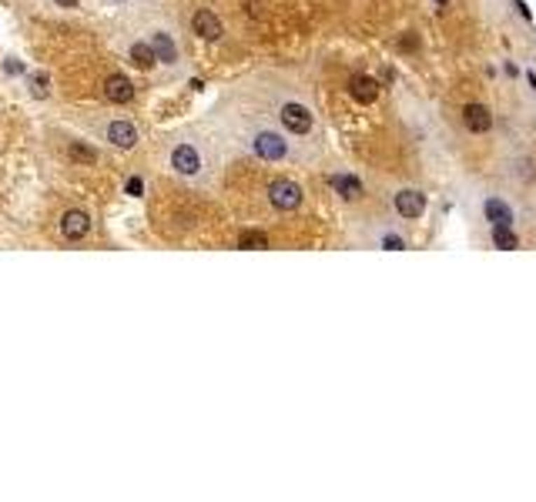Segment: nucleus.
I'll use <instances>...</instances> for the list:
<instances>
[{"label":"nucleus","instance_id":"nucleus-6","mask_svg":"<svg viewBox=\"0 0 536 502\" xmlns=\"http://www.w3.org/2000/svg\"><path fill=\"white\" fill-rule=\"evenodd\" d=\"M61 235L67 242H84L91 235V214L81 211V208H71V211L61 214Z\"/></svg>","mask_w":536,"mask_h":502},{"label":"nucleus","instance_id":"nucleus-16","mask_svg":"<svg viewBox=\"0 0 536 502\" xmlns=\"http://www.w3.org/2000/svg\"><path fill=\"white\" fill-rule=\"evenodd\" d=\"M67 154H71V161H77V165H94L97 161V151H94L91 144H81V141H71Z\"/></svg>","mask_w":536,"mask_h":502},{"label":"nucleus","instance_id":"nucleus-13","mask_svg":"<svg viewBox=\"0 0 536 502\" xmlns=\"http://www.w3.org/2000/svg\"><path fill=\"white\" fill-rule=\"evenodd\" d=\"M128 61H131V67H138V71H151L154 64H158V57H154L151 44H144V41H135V44L128 47Z\"/></svg>","mask_w":536,"mask_h":502},{"label":"nucleus","instance_id":"nucleus-22","mask_svg":"<svg viewBox=\"0 0 536 502\" xmlns=\"http://www.w3.org/2000/svg\"><path fill=\"white\" fill-rule=\"evenodd\" d=\"M24 67H20V61L17 57H11V61H4V74H20Z\"/></svg>","mask_w":536,"mask_h":502},{"label":"nucleus","instance_id":"nucleus-23","mask_svg":"<svg viewBox=\"0 0 536 502\" xmlns=\"http://www.w3.org/2000/svg\"><path fill=\"white\" fill-rule=\"evenodd\" d=\"M402 50H415V37H402Z\"/></svg>","mask_w":536,"mask_h":502},{"label":"nucleus","instance_id":"nucleus-11","mask_svg":"<svg viewBox=\"0 0 536 502\" xmlns=\"http://www.w3.org/2000/svg\"><path fill=\"white\" fill-rule=\"evenodd\" d=\"M462 121H466L469 131L486 134V131L493 127V114H490V107H483V104H466L462 107Z\"/></svg>","mask_w":536,"mask_h":502},{"label":"nucleus","instance_id":"nucleus-17","mask_svg":"<svg viewBox=\"0 0 536 502\" xmlns=\"http://www.w3.org/2000/svg\"><path fill=\"white\" fill-rule=\"evenodd\" d=\"M493 244L503 248V251H516V248H520V238H516L509 228H493Z\"/></svg>","mask_w":536,"mask_h":502},{"label":"nucleus","instance_id":"nucleus-2","mask_svg":"<svg viewBox=\"0 0 536 502\" xmlns=\"http://www.w3.org/2000/svg\"><path fill=\"white\" fill-rule=\"evenodd\" d=\"M248 148L265 158V161H282V158H289V141L278 134V131H268V127H259V131H252L248 134Z\"/></svg>","mask_w":536,"mask_h":502},{"label":"nucleus","instance_id":"nucleus-19","mask_svg":"<svg viewBox=\"0 0 536 502\" xmlns=\"http://www.w3.org/2000/svg\"><path fill=\"white\" fill-rule=\"evenodd\" d=\"M238 248H268V238L259 235V231H245V235L238 238Z\"/></svg>","mask_w":536,"mask_h":502},{"label":"nucleus","instance_id":"nucleus-15","mask_svg":"<svg viewBox=\"0 0 536 502\" xmlns=\"http://www.w3.org/2000/svg\"><path fill=\"white\" fill-rule=\"evenodd\" d=\"M332 188H336L345 201H359V198H362V181H359V178H352V174H336V178H332Z\"/></svg>","mask_w":536,"mask_h":502},{"label":"nucleus","instance_id":"nucleus-9","mask_svg":"<svg viewBox=\"0 0 536 502\" xmlns=\"http://www.w3.org/2000/svg\"><path fill=\"white\" fill-rule=\"evenodd\" d=\"M148 44H151L154 57H158L161 64H174V61H178V44H174V37H171L168 31H151Z\"/></svg>","mask_w":536,"mask_h":502},{"label":"nucleus","instance_id":"nucleus-5","mask_svg":"<svg viewBox=\"0 0 536 502\" xmlns=\"http://www.w3.org/2000/svg\"><path fill=\"white\" fill-rule=\"evenodd\" d=\"M104 141L107 144H114V148H121V151H131V148L138 144V127L131 121L114 118V121L104 124Z\"/></svg>","mask_w":536,"mask_h":502},{"label":"nucleus","instance_id":"nucleus-7","mask_svg":"<svg viewBox=\"0 0 536 502\" xmlns=\"http://www.w3.org/2000/svg\"><path fill=\"white\" fill-rule=\"evenodd\" d=\"M191 31L198 34L201 41H218V37L225 34V27H221V20H218L212 11H198V14L191 17Z\"/></svg>","mask_w":536,"mask_h":502},{"label":"nucleus","instance_id":"nucleus-1","mask_svg":"<svg viewBox=\"0 0 536 502\" xmlns=\"http://www.w3.org/2000/svg\"><path fill=\"white\" fill-rule=\"evenodd\" d=\"M168 165L171 171L178 174V178H188V181H195L201 178V171H205V154H201L198 144H191V141H178L168 154Z\"/></svg>","mask_w":536,"mask_h":502},{"label":"nucleus","instance_id":"nucleus-8","mask_svg":"<svg viewBox=\"0 0 536 502\" xmlns=\"http://www.w3.org/2000/svg\"><path fill=\"white\" fill-rule=\"evenodd\" d=\"M104 94L107 101H114V104H131L135 101V84L124 74H111L104 81Z\"/></svg>","mask_w":536,"mask_h":502},{"label":"nucleus","instance_id":"nucleus-10","mask_svg":"<svg viewBox=\"0 0 536 502\" xmlns=\"http://www.w3.org/2000/svg\"><path fill=\"white\" fill-rule=\"evenodd\" d=\"M396 211L402 214V218H422L426 198H422L419 191H413V188H406V191H399L396 195Z\"/></svg>","mask_w":536,"mask_h":502},{"label":"nucleus","instance_id":"nucleus-12","mask_svg":"<svg viewBox=\"0 0 536 502\" xmlns=\"http://www.w3.org/2000/svg\"><path fill=\"white\" fill-rule=\"evenodd\" d=\"M349 94H352L359 104H372V101L379 97V84L366 74H352L349 77Z\"/></svg>","mask_w":536,"mask_h":502},{"label":"nucleus","instance_id":"nucleus-4","mask_svg":"<svg viewBox=\"0 0 536 502\" xmlns=\"http://www.w3.org/2000/svg\"><path fill=\"white\" fill-rule=\"evenodd\" d=\"M302 188L295 181H285V178H278V181L268 184V201L275 204L278 211H295L298 204H302Z\"/></svg>","mask_w":536,"mask_h":502},{"label":"nucleus","instance_id":"nucleus-25","mask_svg":"<svg viewBox=\"0 0 536 502\" xmlns=\"http://www.w3.org/2000/svg\"><path fill=\"white\" fill-rule=\"evenodd\" d=\"M436 4H439V7H446V0H436Z\"/></svg>","mask_w":536,"mask_h":502},{"label":"nucleus","instance_id":"nucleus-21","mask_svg":"<svg viewBox=\"0 0 536 502\" xmlns=\"http://www.w3.org/2000/svg\"><path fill=\"white\" fill-rule=\"evenodd\" d=\"M385 248H389V251H402V248H406V242H402V238H399V235H389V238H385Z\"/></svg>","mask_w":536,"mask_h":502},{"label":"nucleus","instance_id":"nucleus-24","mask_svg":"<svg viewBox=\"0 0 536 502\" xmlns=\"http://www.w3.org/2000/svg\"><path fill=\"white\" fill-rule=\"evenodd\" d=\"M54 4H57V7H67V11H71V7H77L81 0H54Z\"/></svg>","mask_w":536,"mask_h":502},{"label":"nucleus","instance_id":"nucleus-18","mask_svg":"<svg viewBox=\"0 0 536 502\" xmlns=\"http://www.w3.org/2000/svg\"><path fill=\"white\" fill-rule=\"evenodd\" d=\"M31 94L34 97H47V94H50V77H47L44 71L31 74Z\"/></svg>","mask_w":536,"mask_h":502},{"label":"nucleus","instance_id":"nucleus-20","mask_svg":"<svg viewBox=\"0 0 536 502\" xmlns=\"http://www.w3.org/2000/svg\"><path fill=\"white\" fill-rule=\"evenodd\" d=\"M124 191H128L131 198H141V191H144V181H141V178H128V184H124Z\"/></svg>","mask_w":536,"mask_h":502},{"label":"nucleus","instance_id":"nucleus-3","mask_svg":"<svg viewBox=\"0 0 536 502\" xmlns=\"http://www.w3.org/2000/svg\"><path fill=\"white\" fill-rule=\"evenodd\" d=\"M278 121L285 124V131H291V134H308L312 124H315V114L305 104H298V101H285L278 107Z\"/></svg>","mask_w":536,"mask_h":502},{"label":"nucleus","instance_id":"nucleus-14","mask_svg":"<svg viewBox=\"0 0 536 502\" xmlns=\"http://www.w3.org/2000/svg\"><path fill=\"white\" fill-rule=\"evenodd\" d=\"M483 211H486V221H490L493 228H509V225H513V211H509L500 198H490L483 204Z\"/></svg>","mask_w":536,"mask_h":502}]
</instances>
